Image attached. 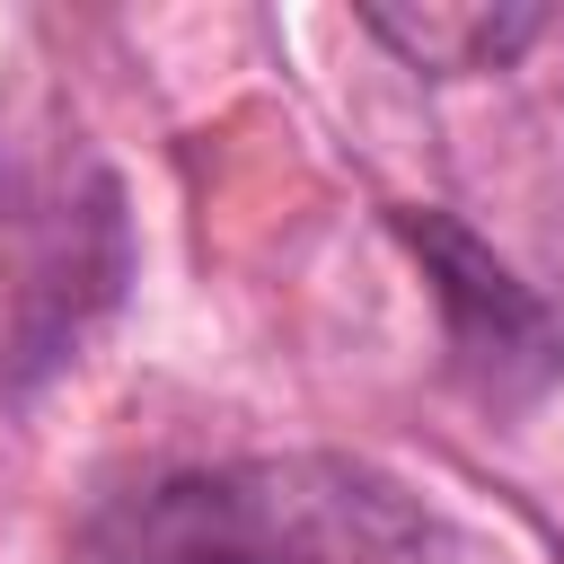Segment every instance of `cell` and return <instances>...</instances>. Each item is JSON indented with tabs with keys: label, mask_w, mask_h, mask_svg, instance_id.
<instances>
[{
	"label": "cell",
	"mask_w": 564,
	"mask_h": 564,
	"mask_svg": "<svg viewBox=\"0 0 564 564\" xmlns=\"http://www.w3.org/2000/svg\"><path fill=\"white\" fill-rule=\"evenodd\" d=\"M423 502L344 449L176 467L88 529V564H423Z\"/></svg>",
	"instance_id": "1"
},
{
	"label": "cell",
	"mask_w": 564,
	"mask_h": 564,
	"mask_svg": "<svg viewBox=\"0 0 564 564\" xmlns=\"http://www.w3.org/2000/svg\"><path fill=\"white\" fill-rule=\"evenodd\" d=\"M397 238L414 247L441 335H449V370L485 397V405H529L564 379V308L546 291H529L476 229H458L449 212H397Z\"/></svg>",
	"instance_id": "2"
},
{
	"label": "cell",
	"mask_w": 564,
	"mask_h": 564,
	"mask_svg": "<svg viewBox=\"0 0 564 564\" xmlns=\"http://www.w3.org/2000/svg\"><path fill=\"white\" fill-rule=\"evenodd\" d=\"M538 26V9H370V35L414 70H502Z\"/></svg>",
	"instance_id": "3"
}]
</instances>
